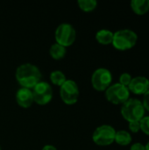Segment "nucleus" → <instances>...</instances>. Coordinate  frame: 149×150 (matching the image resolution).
<instances>
[{
	"instance_id": "1",
	"label": "nucleus",
	"mask_w": 149,
	"mask_h": 150,
	"mask_svg": "<svg viewBox=\"0 0 149 150\" xmlns=\"http://www.w3.org/2000/svg\"><path fill=\"white\" fill-rule=\"evenodd\" d=\"M16 79L18 83L25 89H33L40 82L41 73L38 67L32 63L20 65L16 70Z\"/></svg>"
},
{
	"instance_id": "2",
	"label": "nucleus",
	"mask_w": 149,
	"mask_h": 150,
	"mask_svg": "<svg viewBox=\"0 0 149 150\" xmlns=\"http://www.w3.org/2000/svg\"><path fill=\"white\" fill-rule=\"evenodd\" d=\"M121 114L128 122L140 121L145 116L142 102L137 98H129L121 106Z\"/></svg>"
},
{
	"instance_id": "3",
	"label": "nucleus",
	"mask_w": 149,
	"mask_h": 150,
	"mask_svg": "<svg viewBox=\"0 0 149 150\" xmlns=\"http://www.w3.org/2000/svg\"><path fill=\"white\" fill-rule=\"evenodd\" d=\"M138 41L137 33L130 29H121L113 33L112 45L118 50H127L133 47Z\"/></svg>"
},
{
	"instance_id": "4",
	"label": "nucleus",
	"mask_w": 149,
	"mask_h": 150,
	"mask_svg": "<svg viewBox=\"0 0 149 150\" xmlns=\"http://www.w3.org/2000/svg\"><path fill=\"white\" fill-rule=\"evenodd\" d=\"M129 97L130 91L128 88L119 83L111 84L105 91L106 99L114 105H123L130 98Z\"/></svg>"
},
{
	"instance_id": "5",
	"label": "nucleus",
	"mask_w": 149,
	"mask_h": 150,
	"mask_svg": "<svg viewBox=\"0 0 149 150\" xmlns=\"http://www.w3.org/2000/svg\"><path fill=\"white\" fill-rule=\"evenodd\" d=\"M54 38L56 43L63 46L64 47L71 46L76 38V33L73 25L68 23L61 24L55 30Z\"/></svg>"
},
{
	"instance_id": "6",
	"label": "nucleus",
	"mask_w": 149,
	"mask_h": 150,
	"mask_svg": "<svg viewBox=\"0 0 149 150\" xmlns=\"http://www.w3.org/2000/svg\"><path fill=\"white\" fill-rule=\"evenodd\" d=\"M116 130L110 125H102L98 127L92 134L93 142L99 146L111 145L115 141Z\"/></svg>"
},
{
	"instance_id": "7",
	"label": "nucleus",
	"mask_w": 149,
	"mask_h": 150,
	"mask_svg": "<svg viewBox=\"0 0 149 150\" xmlns=\"http://www.w3.org/2000/svg\"><path fill=\"white\" fill-rule=\"evenodd\" d=\"M112 81V75L111 71L105 68L96 69L91 76V83L95 90L98 91H106Z\"/></svg>"
},
{
	"instance_id": "8",
	"label": "nucleus",
	"mask_w": 149,
	"mask_h": 150,
	"mask_svg": "<svg viewBox=\"0 0 149 150\" xmlns=\"http://www.w3.org/2000/svg\"><path fill=\"white\" fill-rule=\"evenodd\" d=\"M33 101L40 105H45L48 104L53 98V90L50 84L47 82H40L32 91Z\"/></svg>"
},
{
	"instance_id": "9",
	"label": "nucleus",
	"mask_w": 149,
	"mask_h": 150,
	"mask_svg": "<svg viewBox=\"0 0 149 150\" xmlns=\"http://www.w3.org/2000/svg\"><path fill=\"white\" fill-rule=\"evenodd\" d=\"M60 95L61 100L67 105H74L79 98V89L76 83L73 80H66L60 87Z\"/></svg>"
},
{
	"instance_id": "10",
	"label": "nucleus",
	"mask_w": 149,
	"mask_h": 150,
	"mask_svg": "<svg viewBox=\"0 0 149 150\" xmlns=\"http://www.w3.org/2000/svg\"><path fill=\"white\" fill-rule=\"evenodd\" d=\"M129 91L137 95H144L149 90V80L148 77L138 76L133 77L130 84L128 85Z\"/></svg>"
},
{
	"instance_id": "11",
	"label": "nucleus",
	"mask_w": 149,
	"mask_h": 150,
	"mask_svg": "<svg viewBox=\"0 0 149 150\" xmlns=\"http://www.w3.org/2000/svg\"><path fill=\"white\" fill-rule=\"evenodd\" d=\"M16 101L22 108H29L34 102L32 91L25 88L19 89L16 93Z\"/></svg>"
},
{
	"instance_id": "12",
	"label": "nucleus",
	"mask_w": 149,
	"mask_h": 150,
	"mask_svg": "<svg viewBox=\"0 0 149 150\" xmlns=\"http://www.w3.org/2000/svg\"><path fill=\"white\" fill-rule=\"evenodd\" d=\"M131 7L136 14L143 15L149 11V0H133Z\"/></svg>"
},
{
	"instance_id": "13",
	"label": "nucleus",
	"mask_w": 149,
	"mask_h": 150,
	"mask_svg": "<svg viewBox=\"0 0 149 150\" xmlns=\"http://www.w3.org/2000/svg\"><path fill=\"white\" fill-rule=\"evenodd\" d=\"M96 40L98 43L102 45H109L112 43L113 40V33L107 29L99 30L96 33Z\"/></svg>"
},
{
	"instance_id": "14",
	"label": "nucleus",
	"mask_w": 149,
	"mask_h": 150,
	"mask_svg": "<svg viewBox=\"0 0 149 150\" xmlns=\"http://www.w3.org/2000/svg\"><path fill=\"white\" fill-rule=\"evenodd\" d=\"M66 53H67L66 47H64L63 46L58 43L53 44L49 49V54L51 57L54 60H61L64 58V56L66 55Z\"/></svg>"
},
{
	"instance_id": "15",
	"label": "nucleus",
	"mask_w": 149,
	"mask_h": 150,
	"mask_svg": "<svg viewBox=\"0 0 149 150\" xmlns=\"http://www.w3.org/2000/svg\"><path fill=\"white\" fill-rule=\"evenodd\" d=\"M118 144L121 146H126L131 143L132 142V135L125 130H119L116 132L115 134V141Z\"/></svg>"
},
{
	"instance_id": "16",
	"label": "nucleus",
	"mask_w": 149,
	"mask_h": 150,
	"mask_svg": "<svg viewBox=\"0 0 149 150\" xmlns=\"http://www.w3.org/2000/svg\"><path fill=\"white\" fill-rule=\"evenodd\" d=\"M50 80L53 84L57 86H61L66 82V76L61 70H54L50 74Z\"/></svg>"
},
{
	"instance_id": "17",
	"label": "nucleus",
	"mask_w": 149,
	"mask_h": 150,
	"mask_svg": "<svg viewBox=\"0 0 149 150\" xmlns=\"http://www.w3.org/2000/svg\"><path fill=\"white\" fill-rule=\"evenodd\" d=\"M77 4L83 11H91L96 9L97 2L96 0H78Z\"/></svg>"
},
{
	"instance_id": "18",
	"label": "nucleus",
	"mask_w": 149,
	"mask_h": 150,
	"mask_svg": "<svg viewBox=\"0 0 149 150\" xmlns=\"http://www.w3.org/2000/svg\"><path fill=\"white\" fill-rule=\"evenodd\" d=\"M140 126L141 130L146 134L149 135V116H144L140 120Z\"/></svg>"
},
{
	"instance_id": "19",
	"label": "nucleus",
	"mask_w": 149,
	"mask_h": 150,
	"mask_svg": "<svg viewBox=\"0 0 149 150\" xmlns=\"http://www.w3.org/2000/svg\"><path fill=\"white\" fill-rule=\"evenodd\" d=\"M132 79H133V77L129 73H123L119 76V83L126 87H128Z\"/></svg>"
},
{
	"instance_id": "20",
	"label": "nucleus",
	"mask_w": 149,
	"mask_h": 150,
	"mask_svg": "<svg viewBox=\"0 0 149 150\" xmlns=\"http://www.w3.org/2000/svg\"><path fill=\"white\" fill-rule=\"evenodd\" d=\"M129 129L133 133H138L141 130L140 121H132V122H129Z\"/></svg>"
},
{
	"instance_id": "21",
	"label": "nucleus",
	"mask_w": 149,
	"mask_h": 150,
	"mask_svg": "<svg viewBox=\"0 0 149 150\" xmlns=\"http://www.w3.org/2000/svg\"><path fill=\"white\" fill-rule=\"evenodd\" d=\"M142 105L145 108V110H148L149 112V90L144 94L143 97V101H142Z\"/></svg>"
},
{
	"instance_id": "22",
	"label": "nucleus",
	"mask_w": 149,
	"mask_h": 150,
	"mask_svg": "<svg viewBox=\"0 0 149 150\" xmlns=\"http://www.w3.org/2000/svg\"><path fill=\"white\" fill-rule=\"evenodd\" d=\"M130 150H146V149H145V146L142 143L137 142V143H134V144L132 145Z\"/></svg>"
},
{
	"instance_id": "23",
	"label": "nucleus",
	"mask_w": 149,
	"mask_h": 150,
	"mask_svg": "<svg viewBox=\"0 0 149 150\" xmlns=\"http://www.w3.org/2000/svg\"><path fill=\"white\" fill-rule=\"evenodd\" d=\"M42 150H57V149H56V148H55V147H54V146H52V145H46V146H44V147H43Z\"/></svg>"
},
{
	"instance_id": "24",
	"label": "nucleus",
	"mask_w": 149,
	"mask_h": 150,
	"mask_svg": "<svg viewBox=\"0 0 149 150\" xmlns=\"http://www.w3.org/2000/svg\"><path fill=\"white\" fill-rule=\"evenodd\" d=\"M145 149H146V150H149V142L147 143V145L145 146Z\"/></svg>"
},
{
	"instance_id": "25",
	"label": "nucleus",
	"mask_w": 149,
	"mask_h": 150,
	"mask_svg": "<svg viewBox=\"0 0 149 150\" xmlns=\"http://www.w3.org/2000/svg\"><path fill=\"white\" fill-rule=\"evenodd\" d=\"M0 150H2V149H1V146H0Z\"/></svg>"
}]
</instances>
